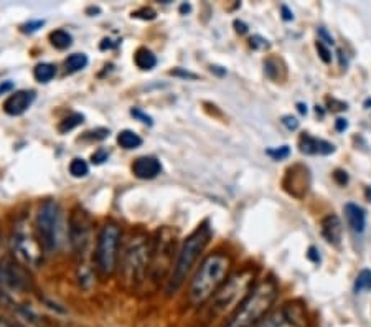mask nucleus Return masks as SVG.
Masks as SVG:
<instances>
[{
    "instance_id": "f257e3e1",
    "label": "nucleus",
    "mask_w": 371,
    "mask_h": 327,
    "mask_svg": "<svg viewBox=\"0 0 371 327\" xmlns=\"http://www.w3.org/2000/svg\"><path fill=\"white\" fill-rule=\"evenodd\" d=\"M277 299V284L266 279L249 291V294L238 306L225 327H256L266 318Z\"/></svg>"
},
{
    "instance_id": "f03ea898",
    "label": "nucleus",
    "mask_w": 371,
    "mask_h": 327,
    "mask_svg": "<svg viewBox=\"0 0 371 327\" xmlns=\"http://www.w3.org/2000/svg\"><path fill=\"white\" fill-rule=\"evenodd\" d=\"M231 268V262L226 254L213 253L205 258L200 264L195 278L192 279L188 298L193 306H201L205 301L211 299L225 283L228 272Z\"/></svg>"
},
{
    "instance_id": "7ed1b4c3",
    "label": "nucleus",
    "mask_w": 371,
    "mask_h": 327,
    "mask_svg": "<svg viewBox=\"0 0 371 327\" xmlns=\"http://www.w3.org/2000/svg\"><path fill=\"white\" fill-rule=\"evenodd\" d=\"M210 238H211V228L206 222L201 223L195 232L188 235L184 245H182L179 257H177L174 269H172L169 284H167V293L174 294L182 288V284L185 283L188 273H190L193 264L196 263L198 257L203 253V250L206 248Z\"/></svg>"
},
{
    "instance_id": "20e7f679",
    "label": "nucleus",
    "mask_w": 371,
    "mask_h": 327,
    "mask_svg": "<svg viewBox=\"0 0 371 327\" xmlns=\"http://www.w3.org/2000/svg\"><path fill=\"white\" fill-rule=\"evenodd\" d=\"M70 243L78 258V278L79 284L88 288L91 283V269L88 267V257L91 250V222L88 213L76 208L70 217Z\"/></svg>"
},
{
    "instance_id": "39448f33",
    "label": "nucleus",
    "mask_w": 371,
    "mask_h": 327,
    "mask_svg": "<svg viewBox=\"0 0 371 327\" xmlns=\"http://www.w3.org/2000/svg\"><path fill=\"white\" fill-rule=\"evenodd\" d=\"M35 225H37L35 228H37L38 240L40 243H42L45 252H58L63 243L65 235L63 210L62 207H60V203L57 200H52V198L45 200L38 208Z\"/></svg>"
},
{
    "instance_id": "423d86ee",
    "label": "nucleus",
    "mask_w": 371,
    "mask_h": 327,
    "mask_svg": "<svg viewBox=\"0 0 371 327\" xmlns=\"http://www.w3.org/2000/svg\"><path fill=\"white\" fill-rule=\"evenodd\" d=\"M253 279H254V273L251 269H246V272L233 276L228 283L223 284V288L218 289L216 294L211 298V306H210L211 318L226 314L228 311L231 309L236 311L238 306L243 303V299L249 294V291L253 289L251 288Z\"/></svg>"
},
{
    "instance_id": "0eeeda50",
    "label": "nucleus",
    "mask_w": 371,
    "mask_h": 327,
    "mask_svg": "<svg viewBox=\"0 0 371 327\" xmlns=\"http://www.w3.org/2000/svg\"><path fill=\"white\" fill-rule=\"evenodd\" d=\"M119 245H121V228L116 223H106L101 228L98 243H96V268L101 276H108L116 272L119 258Z\"/></svg>"
},
{
    "instance_id": "6e6552de",
    "label": "nucleus",
    "mask_w": 371,
    "mask_h": 327,
    "mask_svg": "<svg viewBox=\"0 0 371 327\" xmlns=\"http://www.w3.org/2000/svg\"><path fill=\"white\" fill-rule=\"evenodd\" d=\"M12 247L20 262L27 264V267L35 268L42 263L45 250L42 243H40L38 235L33 232L32 225H30L27 220H20V222L15 225Z\"/></svg>"
},
{
    "instance_id": "1a4fd4ad",
    "label": "nucleus",
    "mask_w": 371,
    "mask_h": 327,
    "mask_svg": "<svg viewBox=\"0 0 371 327\" xmlns=\"http://www.w3.org/2000/svg\"><path fill=\"white\" fill-rule=\"evenodd\" d=\"M152 257V250L145 243L144 237L132 238L127 245L123 259V272L126 281L131 284H139L144 281V276L149 268V259Z\"/></svg>"
},
{
    "instance_id": "9d476101",
    "label": "nucleus",
    "mask_w": 371,
    "mask_h": 327,
    "mask_svg": "<svg viewBox=\"0 0 371 327\" xmlns=\"http://www.w3.org/2000/svg\"><path fill=\"white\" fill-rule=\"evenodd\" d=\"M306 311L299 303H286L281 309L264 318L256 327H306Z\"/></svg>"
},
{
    "instance_id": "9b49d317",
    "label": "nucleus",
    "mask_w": 371,
    "mask_h": 327,
    "mask_svg": "<svg viewBox=\"0 0 371 327\" xmlns=\"http://www.w3.org/2000/svg\"><path fill=\"white\" fill-rule=\"evenodd\" d=\"M0 286L23 291L30 286V281L27 273L17 263H13L12 259H4V262H0Z\"/></svg>"
},
{
    "instance_id": "f8f14e48",
    "label": "nucleus",
    "mask_w": 371,
    "mask_h": 327,
    "mask_svg": "<svg viewBox=\"0 0 371 327\" xmlns=\"http://www.w3.org/2000/svg\"><path fill=\"white\" fill-rule=\"evenodd\" d=\"M35 98H37L35 91H15L5 100L4 111L9 116H22L33 104Z\"/></svg>"
},
{
    "instance_id": "ddd939ff",
    "label": "nucleus",
    "mask_w": 371,
    "mask_h": 327,
    "mask_svg": "<svg viewBox=\"0 0 371 327\" xmlns=\"http://www.w3.org/2000/svg\"><path fill=\"white\" fill-rule=\"evenodd\" d=\"M162 172V164L159 159L150 156H144L135 159L132 164V173L137 178H142V181H150V178H155Z\"/></svg>"
},
{
    "instance_id": "4468645a",
    "label": "nucleus",
    "mask_w": 371,
    "mask_h": 327,
    "mask_svg": "<svg viewBox=\"0 0 371 327\" xmlns=\"http://www.w3.org/2000/svg\"><path fill=\"white\" fill-rule=\"evenodd\" d=\"M299 147H301L302 154L307 156H328L335 152V146L330 144V142L323 139H317V137H312L309 134H302L301 139H299Z\"/></svg>"
},
{
    "instance_id": "2eb2a0df",
    "label": "nucleus",
    "mask_w": 371,
    "mask_h": 327,
    "mask_svg": "<svg viewBox=\"0 0 371 327\" xmlns=\"http://www.w3.org/2000/svg\"><path fill=\"white\" fill-rule=\"evenodd\" d=\"M320 232H322V237L327 240L328 243L332 245H340V240H342L343 227H342V220L337 215L330 213V215L325 217L320 223Z\"/></svg>"
},
{
    "instance_id": "dca6fc26",
    "label": "nucleus",
    "mask_w": 371,
    "mask_h": 327,
    "mask_svg": "<svg viewBox=\"0 0 371 327\" xmlns=\"http://www.w3.org/2000/svg\"><path fill=\"white\" fill-rule=\"evenodd\" d=\"M345 217H347V223L352 232L363 233L365 227H367V213L357 203H347L343 207Z\"/></svg>"
},
{
    "instance_id": "f3484780",
    "label": "nucleus",
    "mask_w": 371,
    "mask_h": 327,
    "mask_svg": "<svg viewBox=\"0 0 371 327\" xmlns=\"http://www.w3.org/2000/svg\"><path fill=\"white\" fill-rule=\"evenodd\" d=\"M134 61L137 68L142 71H150L157 66V56L150 52L149 48H139L134 55Z\"/></svg>"
},
{
    "instance_id": "a211bd4d",
    "label": "nucleus",
    "mask_w": 371,
    "mask_h": 327,
    "mask_svg": "<svg viewBox=\"0 0 371 327\" xmlns=\"http://www.w3.org/2000/svg\"><path fill=\"white\" fill-rule=\"evenodd\" d=\"M118 144L127 151L137 149V147L142 146V137L139 134H135L134 131L124 129L118 134Z\"/></svg>"
},
{
    "instance_id": "6ab92c4d",
    "label": "nucleus",
    "mask_w": 371,
    "mask_h": 327,
    "mask_svg": "<svg viewBox=\"0 0 371 327\" xmlns=\"http://www.w3.org/2000/svg\"><path fill=\"white\" fill-rule=\"evenodd\" d=\"M66 73H78V71L84 70L88 66V56L84 53H73L70 55L65 61Z\"/></svg>"
},
{
    "instance_id": "aec40b11",
    "label": "nucleus",
    "mask_w": 371,
    "mask_h": 327,
    "mask_svg": "<svg viewBox=\"0 0 371 327\" xmlns=\"http://www.w3.org/2000/svg\"><path fill=\"white\" fill-rule=\"evenodd\" d=\"M57 75V68L52 63H38L33 70L35 80L40 81V83H50Z\"/></svg>"
},
{
    "instance_id": "412c9836",
    "label": "nucleus",
    "mask_w": 371,
    "mask_h": 327,
    "mask_svg": "<svg viewBox=\"0 0 371 327\" xmlns=\"http://www.w3.org/2000/svg\"><path fill=\"white\" fill-rule=\"evenodd\" d=\"M50 42H52V45L57 50H66L73 43V37H71V33L66 32V30L60 28L50 33Z\"/></svg>"
},
{
    "instance_id": "4be33fe9",
    "label": "nucleus",
    "mask_w": 371,
    "mask_h": 327,
    "mask_svg": "<svg viewBox=\"0 0 371 327\" xmlns=\"http://www.w3.org/2000/svg\"><path fill=\"white\" fill-rule=\"evenodd\" d=\"M84 122V114H81V112H73V114L66 116L65 119L58 124V131L62 132V134H68L70 131L76 129V127L81 126Z\"/></svg>"
},
{
    "instance_id": "5701e85b",
    "label": "nucleus",
    "mask_w": 371,
    "mask_h": 327,
    "mask_svg": "<svg viewBox=\"0 0 371 327\" xmlns=\"http://www.w3.org/2000/svg\"><path fill=\"white\" fill-rule=\"evenodd\" d=\"M70 173L74 178L86 177L89 173L88 162H86L84 159H79V157H76V159H73V161H71V164H70Z\"/></svg>"
},
{
    "instance_id": "b1692460",
    "label": "nucleus",
    "mask_w": 371,
    "mask_h": 327,
    "mask_svg": "<svg viewBox=\"0 0 371 327\" xmlns=\"http://www.w3.org/2000/svg\"><path fill=\"white\" fill-rule=\"evenodd\" d=\"M367 289H371V272L370 269H362L357 276V281H355V291L362 293V291Z\"/></svg>"
},
{
    "instance_id": "393cba45",
    "label": "nucleus",
    "mask_w": 371,
    "mask_h": 327,
    "mask_svg": "<svg viewBox=\"0 0 371 327\" xmlns=\"http://www.w3.org/2000/svg\"><path fill=\"white\" fill-rule=\"evenodd\" d=\"M266 154L269 157H272L274 161H282V159H287L289 156H291V149H289V146H281V147H272V149H267Z\"/></svg>"
},
{
    "instance_id": "a878e982",
    "label": "nucleus",
    "mask_w": 371,
    "mask_h": 327,
    "mask_svg": "<svg viewBox=\"0 0 371 327\" xmlns=\"http://www.w3.org/2000/svg\"><path fill=\"white\" fill-rule=\"evenodd\" d=\"M157 17V12L154 9H139L135 12H132V18H140V20H154Z\"/></svg>"
},
{
    "instance_id": "bb28decb",
    "label": "nucleus",
    "mask_w": 371,
    "mask_h": 327,
    "mask_svg": "<svg viewBox=\"0 0 371 327\" xmlns=\"http://www.w3.org/2000/svg\"><path fill=\"white\" fill-rule=\"evenodd\" d=\"M249 45H251V48H254V50H266L271 47V43H269L266 38H262L261 35H254V37H251V40H249Z\"/></svg>"
},
{
    "instance_id": "cd10ccee",
    "label": "nucleus",
    "mask_w": 371,
    "mask_h": 327,
    "mask_svg": "<svg viewBox=\"0 0 371 327\" xmlns=\"http://www.w3.org/2000/svg\"><path fill=\"white\" fill-rule=\"evenodd\" d=\"M106 137H109V129H104V127H99L96 131H89L84 134V139H96V141H103Z\"/></svg>"
},
{
    "instance_id": "c85d7f7f",
    "label": "nucleus",
    "mask_w": 371,
    "mask_h": 327,
    "mask_svg": "<svg viewBox=\"0 0 371 327\" xmlns=\"http://www.w3.org/2000/svg\"><path fill=\"white\" fill-rule=\"evenodd\" d=\"M45 25V20H30V22L22 25V32L23 33H35L37 30H40Z\"/></svg>"
},
{
    "instance_id": "c756f323",
    "label": "nucleus",
    "mask_w": 371,
    "mask_h": 327,
    "mask_svg": "<svg viewBox=\"0 0 371 327\" xmlns=\"http://www.w3.org/2000/svg\"><path fill=\"white\" fill-rule=\"evenodd\" d=\"M315 48H317V53L323 63H330V61H332V53H330L328 47H325V43L317 42L315 43Z\"/></svg>"
},
{
    "instance_id": "7c9ffc66",
    "label": "nucleus",
    "mask_w": 371,
    "mask_h": 327,
    "mask_svg": "<svg viewBox=\"0 0 371 327\" xmlns=\"http://www.w3.org/2000/svg\"><path fill=\"white\" fill-rule=\"evenodd\" d=\"M131 114L135 117V119H139L140 122H144V124H149L152 126L154 124V121H152V117L149 114H145L144 111L139 109V108H134V109H131Z\"/></svg>"
},
{
    "instance_id": "2f4dec72",
    "label": "nucleus",
    "mask_w": 371,
    "mask_h": 327,
    "mask_svg": "<svg viewBox=\"0 0 371 327\" xmlns=\"http://www.w3.org/2000/svg\"><path fill=\"white\" fill-rule=\"evenodd\" d=\"M108 157H109L108 151L99 149V151H96L93 156H91V162L96 164V166H101V164H104L106 161H108Z\"/></svg>"
},
{
    "instance_id": "473e14b6",
    "label": "nucleus",
    "mask_w": 371,
    "mask_h": 327,
    "mask_svg": "<svg viewBox=\"0 0 371 327\" xmlns=\"http://www.w3.org/2000/svg\"><path fill=\"white\" fill-rule=\"evenodd\" d=\"M170 75L174 76H179V78H185V80H196L198 76L195 73H192V71H185L182 68H177V70H172Z\"/></svg>"
},
{
    "instance_id": "72a5a7b5",
    "label": "nucleus",
    "mask_w": 371,
    "mask_h": 327,
    "mask_svg": "<svg viewBox=\"0 0 371 327\" xmlns=\"http://www.w3.org/2000/svg\"><path fill=\"white\" fill-rule=\"evenodd\" d=\"M282 124L286 126L289 131H296L299 127V121H297V117H294V116H284Z\"/></svg>"
},
{
    "instance_id": "f704fd0d",
    "label": "nucleus",
    "mask_w": 371,
    "mask_h": 327,
    "mask_svg": "<svg viewBox=\"0 0 371 327\" xmlns=\"http://www.w3.org/2000/svg\"><path fill=\"white\" fill-rule=\"evenodd\" d=\"M333 178L338 186H347L348 183V173L345 171H335L333 172Z\"/></svg>"
},
{
    "instance_id": "c9c22d12",
    "label": "nucleus",
    "mask_w": 371,
    "mask_h": 327,
    "mask_svg": "<svg viewBox=\"0 0 371 327\" xmlns=\"http://www.w3.org/2000/svg\"><path fill=\"white\" fill-rule=\"evenodd\" d=\"M319 42H322V43L325 42L327 45H333V43H335L333 38L330 37L328 32H327V30H325L323 27L319 28Z\"/></svg>"
},
{
    "instance_id": "e433bc0d",
    "label": "nucleus",
    "mask_w": 371,
    "mask_h": 327,
    "mask_svg": "<svg viewBox=\"0 0 371 327\" xmlns=\"http://www.w3.org/2000/svg\"><path fill=\"white\" fill-rule=\"evenodd\" d=\"M307 258L310 259V262L314 263H320V254H319V250L315 247H310L307 250Z\"/></svg>"
},
{
    "instance_id": "4c0bfd02",
    "label": "nucleus",
    "mask_w": 371,
    "mask_h": 327,
    "mask_svg": "<svg viewBox=\"0 0 371 327\" xmlns=\"http://www.w3.org/2000/svg\"><path fill=\"white\" fill-rule=\"evenodd\" d=\"M328 104L333 106V111H345L347 109V103H342V101H337V100H330L328 98Z\"/></svg>"
},
{
    "instance_id": "58836bf2",
    "label": "nucleus",
    "mask_w": 371,
    "mask_h": 327,
    "mask_svg": "<svg viewBox=\"0 0 371 327\" xmlns=\"http://www.w3.org/2000/svg\"><path fill=\"white\" fill-rule=\"evenodd\" d=\"M335 129L338 132H343L345 129H348V121L343 119V117H338V119L335 121Z\"/></svg>"
},
{
    "instance_id": "ea45409f",
    "label": "nucleus",
    "mask_w": 371,
    "mask_h": 327,
    "mask_svg": "<svg viewBox=\"0 0 371 327\" xmlns=\"http://www.w3.org/2000/svg\"><path fill=\"white\" fill-rule=\"evenodd\" d=\"M0 327H22V326L15 323V321H10L7 318H4V316H0Z\"/></svg>"
},
{
    "instance_id": "a19ab883",
    "label": "nucleus",
    "mask_w": 371,
    "mask_h": 327,
    "mask_svg": "<svg viewBox=\"0 0 371 327\" xmlns=\"http://www.w3.org/2000/svg\"><path fill=\"white\" fill-rule=\"evenodd\" d=\"M235 27H236V32L240 35L248 33V25L245 22H241V20H235Z\"/></svg>"
},
{
    "instance_id": "79ce46f5",
    "label": "nucleus",
    "mask_w": 371,
    "mask_h": 327,
    "mask_svg": "<svg viewBox=\"0 0 371 327\" xmlns=\"http://www.w3.org/2000/svg\"><path fill=\"white\" fill-rule=\"evenodd\" d=\"M12 90H13L12 81H4V83H0V95L9 93V91H12Z\"/></svg>"
},
{
    "instance_id": "37998d69",
    "label": "nucleus",
    "mask_w": 371,
    "mask_h": 327,
    "mask_svg": "<svg viewBox=\"0 0 371 327\" xmlns=\"http://www.w3.org/2000/svg\"><path fill=\"white\" fill-rule=\"evenodd\" d=\"M281 10H282V18L286 20V22H291V20H294V14L289 10L287 5H282Z\"/></svg>"
},
{
    "instance_id": "c03bdc74",
    "label": "nucleus",
    "mask_w": 371,
    "mask_h": 327,
    "mask_svg": "<svg viewBox=\"0 0 371 327\" xmlns=\"http://www.w3.org/2000/svg\"><path fill=\"white\" fill-rule=\"evenodd\" d=\"M113 42V40H109V38H104L103 40V43H101V50H109V48H116L118 47L119 43H111Z\"/></svg>"
},
{
    "instance_id": "a18cd8bd",
    "label": "nucleus",
    "mask_w": 371,
    "mask_h": 327,
    "mask_svg": "<svg viewBox=\"0 0 371 327\" xmlns=\"http://www.w3.org/2000/svg\"><path fill=\"white\" fill-rule=\"evenodd\" d=\"M297 109H299V112H301V114H307V112H309L307 104H304V103H297Z\"/></svg>"
},
{
    "instance_id": "49530a36",
    "label": "nucleus",
    "mask_w": 371,
    "mask_h": 327,
    "mask_svg": "<svg viewBox=\"0 0 371 327\" xmlns=\"http://www.w3.org/2000/svg\"><path fill=\"white\" fill-rule=\"evenodd\" d=\"M221 66H211V71H215V73H218L220 76L223 75H226V70H220Z\"/></svg>"
},
{
    "instance_id": "de8ad7c7",
    "label": "nucleus",
    "mask_w": 371,
    "mask_h": 327,
    "mask_svg": "<svg viewBox=\"0 0 371 327\" xmlns=\"http://www.w3.org/2000/svg\"><path fill=\"white\" fill-rule=\"evenodd\" d=\"M190 10H192V5H190V4H182V7H180V12H182V14L190 12Z\"/></svg>"
},
{
    "instance_id": "09e8293b",
    "label": "nucleus",
    "mask_w": 371,
    "mask_h": 327,
    "mask_svg": "<svg viewBox=\"0 0 371 327\" xmlns=\"http://www.w3.org/2000/svg\"><path fill=\"white\" fill-rule=\"evenodd\" d=\"M365 195H367V198L371 202V186L367 187V192H365Z\"/></svg>"
},
{
    "instance_id": "8fccbe9b",
    "label": "nucleus",
    "mask_w": 371,
    "mask_h": 327,
    "mask_svg": "<svg viewBox=\"0 0 371 327\" xmlns=\"http://www.w3.org/2000/svg\"><path fill=\"white\" fill-rule=\"evenodd\" d=\"M365 106H367V108H368V106H371V100H367V101H365Z\"/></svg>"
}]
</instances>
